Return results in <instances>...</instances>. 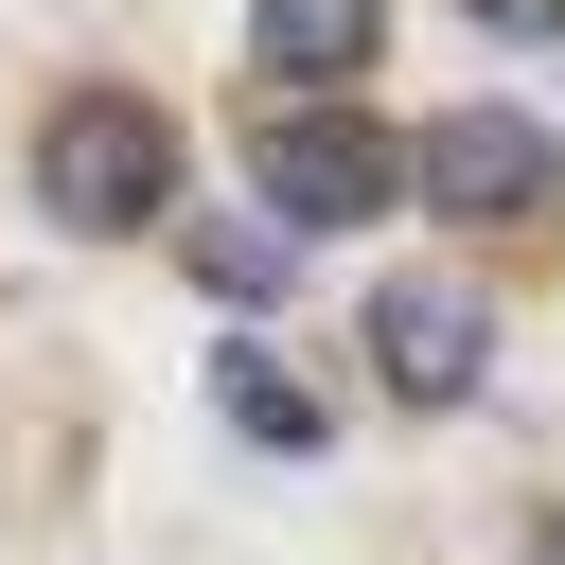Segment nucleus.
Here are the masks:
<instances>
[{
    "label": "nucleus",
    "mask_w": 565,
    "mask_h": 565,
    "mask_svg": "<svg viewBox=\"0 0 565 565\" xmlns=\"http://www.w3.org/2000/svg\"><path fill=\"white\" fill-rule=\"evenodd\" d=\"M35 212L88 230V247L159 230V212H177V106H141V88H71V106L35 124Z\"/></svg>",
    "instance_id": "nucleus-1"
},
{
    "label": "nucleus",
    "mask_w": 565,
    "mask_h": 565,
    "mask_svg": "<svg viewBox=\"0 0 565 565\" xmlns=\"http://www.w3.org/2000/svg\"><path fill=\"white\" fill-rule=\"evenodd\" d=\"M247 194H265V230H371V212L406 194V124H353V106H265Z\"/></svg>",
    "instance_id": "nucleus-2"
},
{
    "label": "nucleus",
    "mask_w": 565,
    "mask_h": 565,
    "mask_svg": "<svg viewBox=\"0 0 565 565\" xmlns=\"http://www.w3.org/2000/svg\"><path fill=\"white\" fill-rule=\"evenodd\" d=\"M406 194L459 212V230H530V212L565 194V141L512 124V106H441V124H406Z\"/></svg>",
    "instance_id": "nucleus-3"
},
{
    "label": "nucleus",
    "mask_w": 565,
    "mask_h": 565,
    "mask_svg": "<svg viewBox=\"0 0 565 565\" xmlns=\"http://www.w3.org/2000/svg\"><path fill=\"white\" fill-rule=\"evenodd\" d=\"M371 371H388V406H477L494 388V300L441 282V265L371 282Z\"/></svg>",
    "instance_id": "nucleus-4"
},
{
    "label": "nucleus",
    "mask_w": 565,
    "mask_h": 565,
    "mask_svg": "<svg viewBox=\"0 0 565 565\" xmlns=\"http://www.w3.org/2000/svg\"><path fill=\"white\" fill-rule=\"evenodd\" d=\"M371 53H388V0H247V71H265V106H353Z\"/></svg>",
    "instance_id": "nucleus-5"
},
{
    "label": "nucleus",
    "mask_w": 565,
    "mask_h": 565,
    "mask_svg": "<svg viewBox=\"0 0 565 565\" xmlns=\"http://www.w3.org/2000/svg\"><path fill=\"white\" fill-rule=\"evenodd\" d=\"M212 406H230V441H247V459H318V441H335V424H318V388H300L265 335H230V353H212Z\"/></svg>",
    "instance_id": "nucleus-6"
},
{
    "label": "nucleus",
    "mask_w": 565,
    "mask_h": 565,
    "mask_svg": "<svg viewBox=\"0 0 565 565\" xmlns=\"http://www.w3.org/2000/svg\"><path fill=\"white\" fill-rule=\"evenodd\" d=\"M194 282H212L230 318H265V300L300 282V230H265V212H212V230H194Z\"/></svg>",
    "instance_id": "nucleus-7"
},
{
    "label": "nucleus",
    "mask_w": 565,
    "mask_h": 565,
    "mask_svg": "<svg viewBox=\"0 0 565 565\" xmlns=\"http://www.w3.org/2000/svg\"><path fill=\"white\" fill-rule=\"evenodd\" d=\"M494 35H530V53H565V0H477Z\"/></svg>",
    "instance_id": "nucleus-8"
},
{
    "label": "nucleus",
    "mask_w": 565,
    "mask_h": 565,
    "mask_svg": "<svg viewBox=\"0 0 565 565\" xmlns=\"http://www.w3.org/2000/svg\"><path fill=\"white\" fill-rule=\"evenodd\" d=\"M547 565H565V512H547Z\"/></svg>",
    "instance_id": "nucleus-9"
}]
</instances>
